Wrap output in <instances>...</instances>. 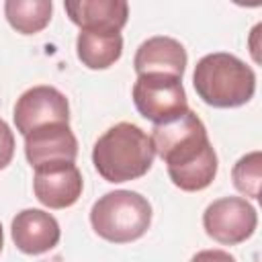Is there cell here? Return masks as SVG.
<instances>
[{
	"label": "cell",
	"instance_id": "cell-11",
	"mask_svg": "<svg viewBox=\"0 0 262 262\" xmlns=\"http://www.w3.org/2000/svg\"><path fill=\"white\" fill-rule=\"evenodd\" d=\"M186 49L182 47L180 41L172 39V37H149L147 41H143L137 51H135V59H133V68L137 72V76L143 74H166V76H174L182 80L184 68H186Z\"/></svg>",
	"mask_w": 262,
	"mask_h": 262
},
{
	"label": "cell",
	"instance_id": "cell-8",
	"mask_svg": "<svg viewBox=\"0 0 262 262\" xmlns=\"http://www.w3.org/2000/svg\"><path fill=\"white\" fill-rule=\"evenodd\" d=\"M84 188L82 172L74 162H53L35 168L33 190L41 205L49 209L72 207Z\"/></svg>",
	"mask_w": 262,
	"mask_h": 262
},
{
	"label": "cell",
	"instance_id": "cell-10",
	"mask_svg": "<svg viewBox=\"0 0 262 262\" xmlns=\"http://www.w3.org/2000/svg\"><path fill=\"white\" fill-rule=\"evenodd\" d=\"M10 231H12L14 246L20 252L31 256L53 250L61 235L57 219L51 213L41 209H25L16 213V217L12 219Z\"/></svg>",
	"mask_w": 262,
	"mask_h": 262
},
{
	"label": "cell",
	"instance_id": "cell-12",
	"mask_svg": "<svg viewBox=\"0 0 262 262\" xmlns=\"http://www.w3.org/2000/svg\"><path fill=\"white\" fill-rule=\"evenodd\" d=\"M63 6L80 31L121 33L129 16V4L125 0H68Z\"/></svg>",
	"mask_w": 262,
	"mask_h": 262
},
{
	"label": "cell",
	"instance_id": "cell-14",
	"mask_svg": "<svg viewBox=\"0 0 262 262\" xmlns=\"http://www.w3.org/2000/svg\"><path fill=\"white\" fill-rule=\"evenodd\" d=\"M53 4L49 0H6L4 14L12 29L23 35L43 31L51 20Z\"/></svg>",
	"mask_w": 262,
	"mask_h": 262
},
{
	"label": "cell",
	"instance_id": "cell-6",
	"mask_svg": "<svg viewBox=\"0 0 262 262\" xmlns=\"http://www.w3.org/2000/svg\"><path fill=\"white\" fill-rule=\"evenodd\" d=\"M258 225L256 209L242 196H223L213 201L203 213V227L219 244L235 246L246 242Z\"/></svg>",
	"mask_w": 262,
	"mask_h": 262
},
{
	"label": "cell",
	"instance_id": "cell-4",
	"mask_svg": "<svg viewBox=\"0 0 262 262\" xmlns=\"http://www.w3.org/2000/svg\"><path fill=\"white\" fill-rule=\"evenodd\" d=\"M90 223L102 239L127 244L149 229L151 205L135 190H113L92 205Z\"/></svg>",
	"mask_w": 262,
	"mask_h": 262
},
{
	"label": "cell",
	"instance_id": "cell-9",
	"mask_svg": "<svg viewBox=\"0 0 262 262\" xmlns=\"http://www.w3.org/2000/svg\"><path fill=\"white\" fill-rule=\"evenodd\" d=\"M25 154L33 168L53 162H74L78 139L68 123H51L25 135Z\"/></svg>",
	"mask_w": 262,
	"mask_h": 262
},
{
	"label": "cell",
	"instance_id": "cell-17",
	"mask_svg": "<svg viewBox=\"0 0 262 262\" xmlns=\"http://www.w3.org/2000/svg\"><path fill=\"white\" fill-rule=\"evenodd\" d=\"M190 262H235V258L225 250H203L194 254Z\"/></svg>",
	"mask_w": 262,
	"mask_h": 262
},
{
	"label": "cell",
	"instance_id": "cell-16",
	"mask_svg": "<svg viewBox=\"0 0 262 262\" xmlns=\"http://www.w3.org/2000/svg\"><path fill=\"white\" fill-rule=\"evenodd\" d=\"M14 156V135L6 121L0 119V170L12 162Z\"/></svg>",
	"mask_w": 262,
	"mask_h": 262
},
{
	"label": "cell",
	"instance_id": "cell-2",
	"mask_svg": "<svg viewBox=\"0 0 262 262\" xmlns=\"http://www.w3.org/2000/svg\"><path fill=\"white\" fill-rule=\"evenodd\" d=\"M151 137L133 123H117L106 129L92 147L96 172L106 182H129L141 178L154 164Z\"/></svg>",
	"mask_w": 262,
	"mask_h": 262
},
{
	"label": "cell",
	"instance_id": "cell-13",
	"mask_svg": "<svg viewBox=\"0 0 262 262\" xmlns=\"http://www.w3.org/2000/svg\"><path fill=\"white\" fill-rule=\"evenodd\" d=\"M76 51L86 68L106 70L121 57L123 37L117 31H80Z\"/></svg>",
	"mask_w": 262,
	"mask_h": 262
},
{
	"label": "cell",
	"instance_id": "cell-5",
	"mask_svg": "<svg viewBox=\"0 0 262 262\" xmlns=\"http://www.w3.org/2000/svg\"><path fill=\"white\" fill-rule=\"evenodd\" d=\"M133 102L141 117L154 125L168 123L188 111L180 78L166 74H143L133 84Z\"/></svg>",
	"mask_w": 262,
	"mask_h": 262
},
{
	"label": "cell",
	"instance_id": "cell-7",
	"mask_svg": "<svg viewBox=\"0 0 262 262\" xmlns=\"http://www.w3.org/2000/svg\"><path fill=\"white\" fill-rule=\"evenodd\" d=\"M14 125L20 135L51 125L70 121V104L66 94L53 86H33L25 90L14 104Z\"/></svg>",
	"mask_w": 262,
	"mask_h": 262
},
{
	"label": "cell",
	"instance_id": "cell-18",
	"mask_svg": "<svg viewBox=\"0 0 262 262\" xmlns=\"http://www.w3.org/2000/svg\"><path fill=\"white\" fill-rule=\"evenodd\" d=\"M2 244H4V233H2V223H0V252H2Z\"/></svg>",
	"mask_w": 262,
	"mask_h": 262
},
{
	"label": "cell",
	"instance_id": "cell-3",
	"mask_svg": "<svg viewBox=\"0 0 262 262\" xmlns=\"http://www.w3.org/2000/svg\"><path fill=\"white\" fill-rule=\"evenodd\" d=\"M192 84L205 104L233 108L252 100L256 92V74L231 53H209L194 66Z\"/></svg>",
	"mask_w": 262,
	"mask_h": 262
},
{
	"label": "cell",
	"instance_id": "cell-15",
	"mask_svg": "<svg viewBox=\"0 0 262 262\" xmlns=\"http://www.w3.org/2000/svg\"><path fill=\"white\" fill-rule=\"evenodd\" d=\"M260 174H262V154L258 149L242 156L231 170L235 188L250 199H260Z\"/></svg>",
	"mask_w": 262,
	"mask_h": 262
},
{
	"label": "cell",
	"instance_id": "cell-1",
	"mask_svg": "<svg viewBox=\"0 0 262 262\" xmlns=\"http://www.w3.org/2000/svg\"><path fill=\"white\" fill-rule=\"evenodd\" d=\"M149 137L156 154L168 166V176L174 186L196 192L213 182L217 174V154L196 113L188 108L168 123L154 125Z\"/></svg>",
	"mask_w": 262,
	"mask_h": 262
}]
</instances>
